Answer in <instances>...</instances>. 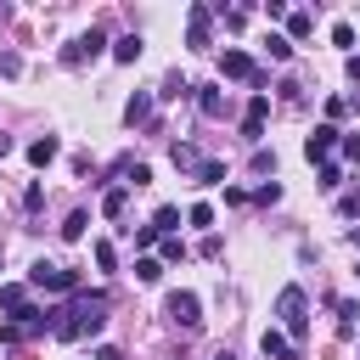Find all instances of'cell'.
<instances>
[{
    "label": "cell",
    "instance_id": "6da1fadb",
    "mask_svg": "<svg viewBox=\"0 0 360 360\" xmlns=\"http://www.w3.org/2000/svg\"><path fill=\"white\" fill-rule=\"evenodd\" d=\"M309 298H304V287H281V298H276V315H281V326H287V338L292 343H304L309 338Z\"/></svg>",
    "mask_w": 360,
    "mask_h": 360
},
{
    "label": "cell",
    "instance_id": "7a4b0ae2",
    "mask_svg": "<svg viewBox=\"0 0 360 360\" xmlns=\"http://www.w3.org/2000/svg\"><path fill=\"white\" fill-rule=\"evenodd\" d=\"M163 315H169L174 326L197 332V326H202V298H197V292H169V298H163Z\"/></svg>",
    "mask_w": 360,
    "mask_h": 360
},
{
    "label": "cell",
    "instance_id": "3957f363",
    "mask_svg": "<svg viewBox=\"0 0 360 360\" xmlns=\"http://www.w3.org/2000/svg\"><path fill=\"white\" fill-rule=\"evenodd\" d=\"M28 281H34V287H45V292H79V276H73V270H62V264H45V259L34 264V276H28Z\"/></svg>",
    "mask_w": 360,
    "mask_h": 360
},
{
    "label": "cell",
    "instance_id": "277c9868",
    "mask_svg": "<svg viewBox=\"0 0 360 360\" xmlns=\"http://www.w3.org/2000/svg\"><path fill=\"white\" fill-rule=\"evenodd\" d=\"M208 34H214V6H191L186 11V45L191 51H208Z\"/></svg>",
    "mask_w": 360,
    "mask_h": 360
},
{
    "label": "cell",
    "instance_id": "5b68a950",
    "mask_svg": "<svg viewBox=\"0 0 360 360\" xmlns=\"http://www.w3.org/2000/svg\"><path fill=\"white\" fill-rule=\"evenodd\" d=\"M219 73H225V79H248V84H264V73H259V62H253L248 51H225V56H219Z\"/></svg>",
    "mask_w": 360,
    "mask_h": 360
},
{
    "label": "cell",
    "instance_id": "8992f818",
    "mask_svg": "<svg viewBox=\"0 0 360 360\" xmlns=\"http://www.w3.org/2000/svg\"><path fill=\"white\" fill-rule=\"evenodd\" d=\"M101 45H107V39H101V28H90V34H79V39H73V45L62 51V62H68V68H79V62L101 56Z\"/></svg>",
    "mask_w": 360,
    "mask_h": 360
},
{
    "label": "cell",
    "instance_id": "52a82bcc",
    "mask_svg": "<svg viewBox=\"0 0 360 360\" xmlns=\"http://www.w3.org/2000/svg\"><path fill=\"white\" fill-rule=\"evenodd\" d=\"M264 118H270V96L259 90V96L248 101V118H242V135H248V141H259V135H264Z\"/></svg>",
    "mask_w": 360,
    "mask_h": 360
},
{
    "label": "cell",
    "instance_id": "ba28073f",
    "mask_svg": "<svg viewBox=\"0 0 360 360\" xmlns=\"http://www.w3.org/2000/svg\"><path fill=\"white\" fill-rule=\"evenodd\" d=\"M332 146H343V135H338L332 124H321L315 135H304V158H309V163H315V158H326Z\"/></svg>",
    "mask_w": 360,
    "mask_h": 360
},
{
    "label": "cell",
    "instance_id": "9c48e42d",
    "mask_svg": "<svg viewBox=\"0 0 360 360\" xmlns=\"http://www.w3.org/2000/svg\"><path fill=\"white\" fill-rule=\"evenodd\" d=\"M0 309H6L11 321H22V315L34 309V304H28V287H22V281H6V287H0Z\"/></svg>",
    "mask_w": 360,
    "mask_h": 360
},
{
    "label": "cell",
    "instance_id": "30bf717a",
    "mask_svg": "<svg viewBox=\"0 0 360 360\" xmlns=\"http://www.w3.org/2000/svg\"><path fill=\"white\" fill-rule=\"evenodd\" d=\"M169 158H174V169H191V174H202V163H208V158H202L197 146H186V141H174Z\"/></svg>",
    "mask_w": 360,
    "mask_h": 360
},
{
    "label": "cell",
    "instance_id": "8fae6325",
    "mask_svg": "<svg viewBox=\"0 0 360 360\" xmlns=\"http://www.w3.org/2000/svg\"><path fill=\"white\" fill-rule=\"evenodd\" d=\"M259 349H264V360H298V349H292L281 332H264V338H259Z\"/></svg>",
    "mask_w": 360,
    "mask_h": 360
},
{
    "label": "cell",
    "instance_id": "7c38bea8",
    "mask_svg": "<svg viewBox=\"0 0 360 360\" xmlns=\"http://www.w3.org/2000/svg\"><path fill=\"white\" fill-rule=\"evenodd\" d=\"M56 152H62V146H56V135H39V141H28V163H34V169H45Z\"/></svg>",
    "mask_w": 360,
    "mask_h": 360
},
{
    "label": "cell",
    "instance_id": "4fadbf2b",
    "mask_svg": "<svg viewBox=\"0 0 360 360\" xmlns=\"http://www.w3.org/2000/svg\"><path fill=\"white\" fill-rule=\"evenodd\" d=\"M146 118H152V96H146V90H135V96H129V107H124V124H146Z\"/></svg>",
    "mask_w": 360,
    "mask_h": 360
},
{
    "label": "cell",
    "instance_id": "5bb4252c",
    "mask_svg": "<svg viewBox=\"0 0 360 360\" xmlns=\"http://www.w3.org/2000/svg\"><path fill=\"white\" fill-rule=\"evenodd\" d=\"M197 107H202V118H219V112H225V96H219L214 84H202V90H197Z\"/></svg>",
    "mask_w": 360,
    "mask_h": 360
},
{
    "label": "cell",
    "instance_id": "9a60e30c",
    "mask_svg": "<svg viewBox=\"0 0 360 360\" xmlns=\"http://www.w3.org/2000/svg\"><path fill=\"white\" fill-rule=\"evenodd\" d=\"M309 28H315V17H309V11H292V17H287V39H292V45H298V39H309Z\"/></svg>",
    "mask_w": 360,
    "mask_h": 360
},
{
    "label": "cell",
    "instance_id": "2e32d148",
    "mask_svg": "<svg viewBox=\"0 0 360 360\" xmlns=\"http://www.w3.org/2000/svg\"><path fill=\"white\" fill-rule=\"evenodd\" d=\"M112 56H118V62H135V56H141V34H118V39H112Z\"/></svg>",
    "mask_w": 360,
    "mask_h": 360
},
{
    "label": "cell",
    "instance_id": "e0dca14e",
    "mask_svg": "<svg viewBox=\"0 0 360 360\" xmlns=\"http://www.w3.org/2000/svg\"><path fill=\"white\" fill-rule=\"evenodd\" d=\"M124 202H129V186H112V191L101 197V214H107V219H118V214H124Z\"/></svg>",
    "mask_w": 360,
    "mask_h": 360
},
{
    "label": "cell",
    "instance_id": "ac0fdd59",
    "mask_svg": "<svg viewBox=\"0 0 360 360\" xmlns=\"http://www.w3.org/2000/svg\"><path fill=\"white\" fill-rule=\"evenodd\" d=\"M264 51H270L276 62H292V39H287V34H264Z\"/></svg>",
    "mask_w": 360,
    "mask_h": 360
},
{
    "label": "cell",
    "instance_id": "d6986e66",
    "mask_svg": "<svg viewBox=\"0 0 360 360\" xmlns=\"http://www.w3.org/2000/svg\"><path fill=\"white\" fill-rule=\"evenodd\" d=\"M84 225H90V214H84V208H73V214L62 219V236H68V242H79V236H84Z\"/></svg>",
    "mask_w": 360,
    "mask_h": 360
},
{
    "label": "cell",
    "instance_id": "ffe728a7",
    "mask_svg": "<svg viewBox=\"0 0 360 360\" xmlns=\"http://www.w3.org/2000/svg\"><path fill=\"white\" fill-rule=\"evenodd\" d=\"M174 225H180V208H174V202H163V208L152 214V231H174Z\"/></svg>",
    "mask_w": 360,
    "mask_h": 360
},
{
    "label": "cell",
    "instance_id": "44dd1931",
    "mask_svg": "<svg viewBox=\"0 0 360 360\" xmlns=\"http://www.w3.org/2000/svg\"><path fill=\"white\" fill-rule=\"evenodd\" d=\"M197 180H202V186H225V163H219V158H208V163H202V174H197Z\"/></svg>",
    "mask_w": 360,
    "mask_h": 360
},
{
    "label": "cell",
    "instance_id": "7402d4cb",
    "mask_svg": "<svg viewBox=\"0 0 360 360\" xmlns=\"http://www.w3.org/2000/svg\"><path fill=\"white\" fill-rule=\"evenodd\" d=\"M343 186V169L338 163H321V191H338Z\"/></svg>",
    "mask_w": 360,
    "mask_h": 360
},
{
    "label": "cell",
    "instance_id": "603a6c76",
    "mask_svg": "<svg viewBox=\"0 0 360 360\" xmlns=\"http://www.w3.org/2000/svg\"><path fill=\"white\" fill-rule=\"evenodd\" d=\"M158 276H163L158 259H135V281H158Z\"/></svg>",
    "mask_w": 360,
    "mask_h": 360
},
{
    "label": "cell",
    "instance_id": "cb8c5ba5",
    "mask_svg": "<svg viewBox=\"0 0 360 360\" xmlns=\"http://www.w3.org/2000/svg\"><path fill=\"white\" fill-rule=\"evenodd\" d=\"M158 96H163V101H174V96H191V84H186V79H180V73H174V79H169V84H163V90H158Z\"/></svg>",
    "mask_w": 360,
    "mask_h": 360
},
{
    "label": "cell",
    "instance_id": "d4e9b609",
    "mask_svg": "<svg viewBox=\"0 0 360 360\" xmlns=\"http://www.w3.org/2000/svg\"><path fill=\"white\" fill-rule=\"evenodd\" d=\"M253 202H264V208H270V202H281V186H276V180H264V186L253 191Z\"/></svg>",
    "mask_w": 360,
    "mask_h": 360
},
{
    "label": "cell",
    "instance_id": "484cf974",
    "mask_svg": "<svg viewBox=\"0 0 360 360\" xmlns=\"http://www.w3.org/2000/svg\"><path fill=\"white\" fill-rule=\"evenodd\" d=\"M163 259L180 264V259H186V242H180V236H163Z\"/></svg>",
    "mask_w": 360,
    "mask_h": 360
},
{
    "label": "cell",
    "instance_id": "4316f807",
    "mask_svg": "<svg viewBox=\"0 0 360 360\" xmlns=\"http://www.w3.org/2000/svg\"><path fill=\"white\" fill-rule=\"evenodd\" d=\"M253 169H259V174H276V152L259 146V152H253Z\"/></svg>",
    "mask_w": 360,
    "mask_h": 360
},
{
    "label": "cell",
    "instance_id": "83f0119b",
    "mask_svg": "<svg viewBox=\"0 0 360 360\" xmlns=\"http://www.w3.org/2000/svg\"><path fill=\"white\" fill-rule=\"evenodd\" d=\"M186 219H191V225H214V208H208V202H191V214H186Z\"/></svg>",
    "mask_w": 360,
    "mask_h": 360
},
{
    "label": "cell",
    "instance_id": "f1b7e54d",
    "mask_svg": "<svg viewBox=\"0 0 360 360\" xmlns=\"http://www.w3.org/2000/svg\"><path fill=\"white\" fill-rule=\"evenodd\" d=\"M96 264H101V270H112V264H118V253H112V242H96Z\"/></svg>",
    "mask_w": 360,
    "mask_h": 360
},
{
    "label": "cell",
    "instance_id": "f546056e",
    "mask_svg": "<svg viewBox=\"0 0 360 360\" xmlns=\"http://www.w3.org/2000/svg\"><path fill=\"white\" fill-rule=\"evenodd\" d=\"M332 45H354V28L349 22H332Z\"/></svg>",
    "mask_w": 360,
    "mask_h": 360
},
{
    "label": "cell",
    "instance_id": "4dcf8cb0",
    "mask_svg": "<svg viewBox=\"0 0 360 360\" xmlns=\"http://www.w3.org/2000/svg\"><path fill=\"white\" fill-rule=\"evenodd\" d=\"M39 202H45V186H28V191H22V208H28V214H34V208H39Z\"/></svg>",
    "mask_w": 360,
    "mask_h": 360
},
{
    "label": "cell",
    "instance_id": "1f68e13d",
    "mask_svg": "<svg viewBox=\"0 0 360 360\" xmlns=\"http://www.w3.org/2000/svg\"><path fill=\"white\" fill-rule=\"evenodd\" d=\"M219 253H225V242H219V236L208 231V236H202V259H219Z\"/></svg>",
    "mask_w": 360,
    "mask_h": 360
},
{
    "label": "cell",
    "instance_id": "d6a6232c",
    "mask_svg": "<svg viewBox=\"0 0 360 360\" xmlns=\"http://www.w3.org/2000/svg\"><path fill=\"white\" fill-rule=\"evenodd\" d=\"M343 158H349V163H360V135H343Z\"/></svg>",
    "mask_w": 360,
    "mask_h": 360
},
{
    "label": "cell",
    "instance_id": "836d02e7",
    "mask_svg": "<svg viewBox=\"0 0 360 360\" xmlns=\"http://www.w3.org/2000/svg\"><path fill=\"white\" fill-rule=\"evenodd\" d=\"M96 360H124V349H112V343H101V349H96Z\"/></svg>",
    "mask_w": 360,
    "mask_h": 360
},
{
    "label": "cell",
    "instance_id": "e575fe53",
    "mask_svg": "<svg viewBox=\"0 0 360 360\" xmlns=\"http://www.w3.org/2000/svg\"><path fill=\"white\" fill-rule=\"evenodd\" d=\"M343 214H360V191H349V197H343Z\"/></svg>",
    "mask_w": 360,
    "mask_h": 360
},
{
    "label": "cell",
    "instance_id": "d590c367",
    "mask_svg": "<svg viewBox=\"0 0 360 360\" xmlns=\"http://www.w3.org/2000/svg\"><path fill=\"white\" fill-rule=\"evenodd\" d=\"M349 79H354V84H360V56H349Z\"/></svg>",
    "mask_w": 360,
    "mask_h": 360
},
{
    "label": "cell",
    "instance_id": "8d00e7d4",
    "mask_svg": "<svg viewBox=\"0 0 360 360\" xmlns=\"http://www.w3.org/2000/svg\"><path fill=\"white\" fill-rule=\"evenodd\" d=\"M6 152H11V135H0V158H6Z\"/></svg>",
    "mask_w": 360,
    "mask_h": 360
},
{
    "label": "cell",
    "instance_id": "74e56055",
    "mask_svg": "<svg viewBox=\"0 0 360 360\" xmlns=\"http://www.w3.org/2000/svg\"><path fill=\"white\" fill-rule=\"evenodd\" d=\"M349 242H354V248H360V231H354V236H349Z\"/></svg>",
    "mask_w": 360,
    "mask_h": 360
},
{
    "label": "cell",
    "instance_id": "f35d334b",
    "mask_svg": "<svg viewBox=\"0 0 360 360\" xmlns=\"http://www.w3.org/2000/svg\"><path fill=\"white\" fill-rule=\"evenodd\" d=\"M219 360H231V354H219Z\"/></svg>",
    "mask_w": 360,
    "mask_h": 360
},
{
    "label": "cell",
    "instance_id": "ab89813d",
    "mask_svg": "<svg viewBox=\"0 0 360 360\" xmlns=\"http://www.w3.org/2000/svg\"><path fill=\"white\" fill-rule=\"evenodd\" d=\"M354 276H360V270H354Z\"/></svg>",
    "mask_w": 360,
    "mask_h": 360
},
{
    "label": "cell",
    "instance_id": "60d3db41",
    "mask_svg": "<svg viewBox=\"0 0 360 360\" xmlns=\"http://www.w3.org/2000/svg\"><path fill=\"white\" fill-rule=\"evenodd\" d=\"M354 360H360V354H354Z\"/></svg>",
    "mask_w": 360,
    "mask_h": 360
}]
</instances>
